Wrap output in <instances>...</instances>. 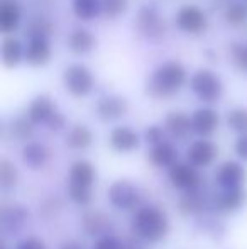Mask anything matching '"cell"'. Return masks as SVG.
<instances>
[{"instance_id": "6da1fadb", "label": "cell", "mask_w": 247, "mask_h": 249, "mask_svg": "<svg viewBox=\"0 0 247 249\" xmlns=\"http://www.w3.org/2000/svg\"><path fill=\"white\" fill-rule=\"evenodd\" d=\"M131 231L139 241L158 244L169 234V219L163 207L149 203L139 207L131 220Z\"/></svg>"}, {"instance_id": "7a4b0ae2", "label": "cell", "mask_w": 247, "mask_h": 249, "mask_svg": "<svg viewBox=\"0 0 247 249\" xmlns=\"http://www.w3.org/2000/svg\"><path fill=\"white\" fill-rule=\"evenodd\" d=\"M186 82V70L178 61H166L152 71L149 76L146 92L154 99H168L178 93Z\"/></svg>"}, {"instance_id": "3957f363", "label": "cell", "mask_w": 247, "mask_h": 249, "mask_svg": "<svg viewBox=\"0 0 247 249\" xmlns=\"http://www.w3.org/2000/svg\"><path fill=\"white\" fill-rule=\"evenodd\" d=\"M191 92L203 104H215L224 95V83L212 70H198L190 78Z\"/></svg>"}, {"instance_id": "277c9868", "label": "cell", "mask_w": 247, "mask_h": 249, "mask_svg": "<svg viewBox=\"0 0 247 249\" xmlns=\"http://www.w3.org/2000/svg\"><path fill=\"white\" fill-rule=\"evenodd\" d=\"M63 85L73 97H86L93 90L95 78L86 66L75 63L63 71Z\"/></svg>"}, {"instance_id": "5b68a950", "label": "cell", "mask_w": 247, "mask_h": 249, "mask_svg": "<svg viewBox=\"0 0 247 249\" xmlns=\"http://www.w3.org/2000/svg\"><path fill=\"white\" fill-rule=\"evenodd\" d=\"M135 31L148 41H159L163 39L166 33L165 19L159 16L154 7H141L134 19Z\"/></svg>"}, {"instance_id": "8992f818", "label": "cell", "mask_w": 247, "mask_h": 249, "mask_svg": "<svg viewBox=\"0 0 247 249\" xmlns=\"http://www.w3.org/2000/svg\"><path fill=\"white\" fill-rule=\"evenodd\" d=\"M107 198L117 210H134L141 203V192L129 180H117L107 190Z\"/></svg>"}, {"instance_id": "52a82bcc", "label": "cell", "mask_w": 247, "mask_h": 249, "mask_svg": "<svg viewBox=\"0 0 247 249\" xmlns=\"http://www.w3.org/2000/svg\"><path fill=\"white\" fill-rule=\"evenodd\" d=\"M168 180L173 185V188L181 192H193L200 187L201 177L198 173V168L191 166L190 163L178 161L173 168L168 170Z\"/></svg>"}, {"instance_id": "ba28073f", "label": "cell", "mask_w": 247, "mask_h": 249, "mask_svg": "<svg viewBox=\"0 0 247 249\" xmlns=\"http://www.w3.org/2000/svg\"><path fill=\"white\" fill-rule=\"evenodd\" d=\"M215 181L222 190L242 188L247 181V170L239 161H225L215 173Z\"/></svg>"}, {"instance_id": "9c48e42d", "label": "cell", "mask_w": 247, "mask_h": 249, "mask_svg": "<svg viewBox=\"0 0 247 249\" xmlns=\"http://www.w3.org/2000/svg\"><path fill=\"white\" fill-rule=\"evenodd\" d=\"M176 27L190 34H200L207 29V16L197 5H183L175 17Z\"/></svg>"}, {"instance_id": "30bf717a", "label": "cell", "mask_w": 247, "mask_h": 249, "mask_svg": "<svg viewBox=\"0 0 247 249\" xmlns=\"http://www.w3.org/2000/svg\"><path fill=\"white\" fill-rule=\"evenodd\" d=\"M218 148L210 139H197L186 151V160L195 168H207L217 160Z\"/></svg>"}, {"instance_id": "8fae6325", "label": "cell", "mask_w": 247, "mask_h": 249, "mask_svg": "<svg viewBox=\"0 0 247 249\" xmlns=\"http://www.w3.org/2000/svg\"><path fill=\"white\" fill-rule=\"evenodd\" d=\"M220 115L217 110L210 107H201L191 114V131L193 134L200 136L201 139H207L218 129Z\"/></svg>"}, {"instance_id": "7c38bea8", "label": "cell", "mask_w": 247, "mask_h": 249, "mask_svg": "<svg viewBox=\"0 0 247 249\" xmlns=\"http://www.w3.org/2000/svg\"><path fill=\"white\" fill-rule=\"evenodd\" d=\"M127 110L129 102L120 95H105L97 102V115L105 122L119 121L127 114Z\"/></svg>"}, {"instance_id": "4fadbf2b", "label": "cell", "mask_w": 247, "mask_h": 249, "mask_svg": "<svg viewBox=\"0 0 247 249\" xmlns=\"http://www.w3.org/2000/svg\"><path fill=\"white\" fill-rule=\"evenodd\" d=\"M247 202L246 188H231V190H220L215 195V209L224 213H234L241 210Z\"/></svg>"}, {"instance_id": "5bb4252c", "label": "cell", "mask_w": 247, "mask_h": 249, "mask_svg": "<svg viewBox=\"0 0 247 249\" xmlns=\"http://www.w3.org/2000/svg\"><path fill=\"white\" fill-rule=\"evenodd\" d=\"M110 146L117 151V153H132L139 148L141 144V138L139 134L129 125H119V127L112 129L110 132Z\"/></svg>"}, {"instance_id": "9a60e30c", "label": "cell", "mask_w": 247, "mask_h": 249, "mask_svg": "<svg viewBox=\"0 0 247 249\" xmlns=\"http://www.w3.org/2000/svg\"><path fill=\"white\" fill-rule=\"evenodd\" d=\"M27 63L33 66H44L51 59V44L46 36H33L29 37L26 46Z\"/></svg>"}, {"instance_id": "2e32d148", "label": "cell", "mask_w": 247, "mask_h": 249, "mask_svg": "<svg viewBox=\"0 0 247 249\" xmlns=\"http://www.w3.org/2000/svg\"><path fill=\"white\" fill-rule=\"evenodd\" d=\"M68 185H76V187L92 188L97 181V170L90 161L78 160L71 164L68 175Z\"/></svg>"}, {"instance_id": "e0dca14e", "label": "cell", "mask_w": 247, "mask_h": 249, "mask_svg": "<svg viewBox=\"0 0 247 249\" xmlns=\"http://www.w3.org/2000/svg\"><path fill=\"white\" fill-rule=\"evenodd\" d=\"M56 112V104L49 95H37L36 99L31 102L29 110H27V119L36 124H44L53 117V114Z\"/></svg>"}, {"instance_id": "ac0fdd59", "label": "cell", "mask_w": 247, "mask_h": 249, "mask_svg": "<svg viewBox=\"0 0 247 249\" xmlns=\"http://www.w3.org/2000/svg\"><path fill=\"white\" fill-rule=\"evenodd\" d=\"M165 131L175 139H186L191 131V117L185 112H169L165 117Z\"/></svg>"}, {"instance_id": "d6986e66", "label": "cell", "mask_w": 247, "mask_h": 249, "mask_svg": "<svg viewBox=\"0 0 247 249\" xmlns=\"http://www.w3.org/2000/svg\"><path fill=\"white\" fill-rule=\"evenodd\" d=\"M20 24V7L16 0H0V31L10 34Z\"/></svg>"}, {"instance_id": "ffe728a7", "label": "cell", "mask_w": 247, "mask_h": 249, "mask_svg": "<svg viewBox=\"0 0 247 249\" xmlns=\"http://www.w3.org/2000/svg\"><path fill=\"white\" fill-rule=\"evenodd\" d=\"M149 160L158 168H173L178 163V149L168 141H163L161 144L152 146L149 151Z\"/></svg>"}, {"instance_id": "44dd1931", "label": "cell", "mask_w": 247, "mask_h": 249, "mask_svg": "<svg viewBox=\"0 0 247 249\" xmlns=\"http://www.w3.org/2000/svg\"><path fill=\"white\" fill-rule=\"evenodd\" d=\"M49 160V151L41 142H27L22 148V161L31 170H43Z\"/></svg>"}, {"instance_id": "7402d4cb", "label": "cell", "mask_w": 247, "mask_h": 249, "mask_svg": "<svg viewBox=\"0 0 247 249\" xmlns=\"http://www.w3.org/2000/svg\"><path fill=\"white\" fill-rule=\"evenodd\" d=\"M83 229L88 236H95L97 239L107 236L110 229V219L102 212H88L83 215Z\"/></svg>"}, {"instance_id": "603a6c76", "label": "cell", "mask_w": 247, "mask_h": 249, "mask_svg": "<svg viewBox=\"0 0 247 249\" xmlns=\"http://www.w3.org/2000/svg\"><path fill=\"white\" fill-rule=\"evenodd\" d=\"M66 146L75 151L86 149L93 144V132L90 131L86 125L83 124H75L73 127H69V131L66 132L65 139Z\"/></svg>"}, {"instance_id": "cb8c5ba5", "label": "cell", "mask_w": 247, "mask_h": 249, "mask_svg": "<svg viewBox=\"0 0 247 249\" xmlns=\"http://www.w3.org/2000/svg\"><path fill=\"white\" fill-rule=\"evenodd\" d=\"M68 46L76 54H86L97 46V39L88 29L78 27V29L71 31V34H69Z\"/></svg>"}, {"instance_id": "d4e9b609", "label": "cell", "mask_w": 247, "mask_h": 249, "mask_svg": "<svg viewBox=\"0 0 247 249\" xmlns=\"http://www.w3.org/2000/svg\"><path fill=\"white\" fill-rule=\"evenodd\" d=\"M22 56H26V48H22L16 37H3L2 41V61L7 68H16Z\"/></svg>"}, {"instance_id": "484cf974", "label": "cell", "mask_w": 247, "mask_h": 249, "mask_svg": "<svg viewBox=\"0 0 247 249\" xmlns=\"http://www.w3.org/2000/svg\"><path fill=\"white\" fill-rule=\"evenodd\" d=\"M27 213L20 205H10L2 210V231L3 232H16L26 222Z\"/></svg>"}, {"instance_id": "4316f807", "label": "cell", "mask_w": 247, "mask_h": 249, "mask_svg": "<svg viewBox=\"0 0 247 249\" xmlns=\"http://www.w3.org/2000/svg\"><path fill=\"white\" fill-rule=\"evenodd\" d=\"M73 12L78 19L92 20L102 12V0H73Z\"/></svg>"}, {"instance_id": "83f0119b", "label": "cell", "mask_w": 247, "mask_h": 249, "mask_svg": "<svg viewBox=\"0 0 247 249\" xmlns=\"http://www.w3.org/2000/svg\"><path fill=\"white\" fill-rule=\"evenodd\" d=\"M205 207V200L201 198V195L197 190L188 192L180 200V212L183 215H195V213L201 212Z\"/></svg>"}, {"instance_id": "f1b7e54d", "label": "cell", "mask_w": 247, "mask_h": 249, "mask_svg": "<svg viewBox=\"0 0 247 249\" xmlns=\"http://www.w3.org/2000/svg\"><path fill=\"white\" fill-rule=\"evenodd\" d=\"M225 20L232 27H242L247 24V3L234 2L225 9Z\"/></svg>"}, {"instance_id": "f546056e", "label": "cell", "mask_w": 247, "mask_h": 249, "mask_svg": "<svg viewBox=\"0 0 247 249\" xmlns=\"http://www.w3.org/2000/svg\"><path fill=\"white\" fill-rule=\"evenodd\" d=\"M227 125L239 136L247 134V108H232L227 114Z\"/></svg>"}, {"instance_id": "4dcf8cb0", "label": "cell", "mask_w": 247, "mask_h": 249, "mask_svg": "<svg viewBox=\"0 0 247 249\" xmlns=\"http://www.w3.org/2000/svg\"><path fill=\"white\" fill-rule=\"evenodd\" d=\"M17 170L9 160H2L0 161V187L3 190H9V188L16 187L17 183Z\"/></svg>"}, {"instance_id": "1f68e13d", "label": "cell", "mask_w": 247, "mask_h": 249, "mask_svg": "<svg viewBox=\"0 0 247 249\" xmlns=\"http://www.w3.org/2000/svg\"><path fill=\"white\" fill-rule=\"evenodd\" d=\"M34 124L29 119H16V121L10 124V132H12V138H16L17 141H24V139H29L33 136Z\"/></svg>"}, {"instance_id": "d6a6232c", "label": "cell", "mask_w": 247, "mask_h": 249, "mask_svg": "<svg viewBox=\"0 0 247 249\" xmlns=\"http://www.w3.org/2000/svg\"><path fill=\"white\" fill-rule=\"evenodd\" d=\"M68 197L73 203L76 205H90L93 198L92 188H83V187H76V185H68Z\"/></svg>"}, {"instance_id": "836d02e7", "label": "cell", "mask_w": 247, "mask_h": 249, "mask_svg": "<svg viewBox=\"0 0 247 249\" xmlns=\"http://www.w3.org/2000/svg\"><path fill=\"white\" fill-rule=\"evenodd\" d=\"M129 0H102V12L109 19H117L127 10Z\"/></svg>"}, {"instance_id": "e575fe53", "label": "cell", "mask_w": 247, "mask_h": 249, "mask_svg": "<svg viewBox=\"0 0 247 249\" xmlns=\"http://www.w3.org/2000/svg\"><path fill=\"white\" fill-rule=\"evenodd\" d=\"M53 31V26H51V20L44 19V17H36L29 22V29H27V34L29 37L33 36H46Z\"/></svg>"}, {"instance_id": "d590c367", "label": "cell", "mask_w": 247, "mask_h": 249, "mask_svg": "<svg viewBox=\"0 0 247 249\" xmlns=\"http://www.w3.org/2000/svg\"><path fill=\"white\" fill-rule=\"evenodd\" d=\"M231 54L234 63L239 66L241 70L247 71V44H232L231 46Z\"/></svg>"}, {"instance_id": "8d00e7d4", "label": "cell", "mask_w": 247, "mask_h": 249, "mask_svg": "<svg viewBox=\"0 0 247 249\" xmlns=\"http://www.w3.org/2000/svg\"><path fill=\"white\" fill-rule=\"evenodd\" d=\"M122 241L119 237L112 236V234H107L102 236L92 244V249H122Z\"/></svg>"}, {"instance_id": "74e56055", "label": "cell", "mask_w": 247, "mask_h": 249, "mask_svg": "<svg viewBox=\"0 0 247 249\" xmlns=\"http://www.w3.org/2000/svg\"><path fill=\"white\" fill-rule=\"evenodd\" d=\"M144 139L148 144L158 146L165 141V131H163V127H159V125H149L144 131Z\"/></svg>"}, {"instance_id": "f35d334b", "label": "cell", "mask_w": 247, "mask_h": 249, "mask_svg": "<svg viewBox=\"0 0 247 249\" xmlns=\"http://www.w3.org/2000/svg\"><path fill=\"white\" fill-rule=\"evenodd\" d=\"M16 249H46V244H44V241L41 237L27 236L16 244Z\"/></svg>"}, {"instance_id": "ab89813d", "label": "cell", "mask_w": 247, "mask_h": 249, "mask_svg": "<svg viewBox=\"0 0 247 249\" xmlns=\"http://www.w3.org/2000/svg\"><path fill=\"white\" fill-rule=\"evenodd\" d=\"M46 127L49 129V131H53V132H61L63 129L66 127V119H65V115L61 114V112H54L53 114V117L49 119V121L46 122Z\"/></svg>"}, {"instance_id": "60d3db41", "label": "cell", "mask_w": 247, "mask_h": 249, "mask_svg": "<svg viewBox=\"0 0 247 249\" xmlns=\"http://www.w3.org/2000/svg\"><path fill=\"white\" fill-rule=\"evenodd\" d=\"M234 151L242 161H246V163H247V134L239 136V138L235 139Z\"/></svg>"}, {"instance_id": "b9f144b4", "label": "cell", "mask_w": 247, "mask_h": 249, "mask_svg": "<svg viewBox=\"0 0 247 249\" xmlns=\"http://www.w3.org/2000/svg\"><path fill=\"white\" fill-rule=\"evenodd\" d=\"M60 249H83V246L78 243V241H66V243L61 244Z\"/></svg>"}, {"instance_id": "7bdbcfd3", "label": "cell", "mask_w": 247, "mask_h": 249, "mask_svg": "<svg viewBox=\"0 0 247 249\" xmlns=\"http://www.w3.org/2000/svg\"><path fill=\"white\" fill-rule=\"evenodd\" d=\"M122 249H141V246L135 243H132V241H127V243L122 244Z\"/></svg>"}, {"instance_id": "ee69618b", "label": "cell", "mask_w": 247, "mask_h": 249, "mask_svg": "<svg viewBox=\"0 0 247 249\" xmlns=\"http://www.w3.org/2000/svg\"><path fill=\"white\" fill-rule=\"evenodd\" d=\"M2 249H9V248H7V246H3V248H2Z\"/></svg>"}, {"instance_id": "f6af8a7d", "label": "cell", "mask_w": 247, "mask_h": 249, "mask_svg": "<svg viewBox=\"0 0 247 249\" xmlns=\"http://www.w3.org/2000/svg\"><path fill=\"white\" fill-rule=\"evenodd\" d=\"M244 2H246V3H247V0H244Z\"/></svg>"}]
</instances>
